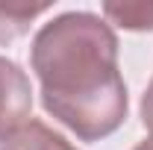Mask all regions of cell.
<instances>
[{
    "instance_id": "8992f818",
    "label": "cell",
    "mask_w": 153,
    "mask_h": 150,
    "mask_svg": "<svg viewBox=\"0 0 153 150\" xmlns=\"http://www.w3.org/2000/svg\"><path fill=\"white\" fill-rule=\"evenodd\" d=\"M141 121L150 130V138H153V79H150V85L144 88V94H141Z\"/></svg>"
},
{
    "instance_id": "6da1fadb",
    "label": "cell",
    "mask_w": 153,
    "mask_h": 150,
    "mask_svg": "<svg viewBox=\"0 0 153 150\" xmlns=\"http://www.w3.org/2000/svg\"><path fill=\"white\" fill-rule=\"evenodd\" d=\"M30 62L44 112L79 141H100L127 121V82L118 68V36L100 15L65 12L33 38Z\"/></svg>"
},
{
    "instance_id": "5b68a950",
    "label": "cell",
    "mask_w": 153,
    "mask_h": 150,
    "mask_svg": "<svg viewBox=\"0 0 153 150\" xmlns=\"http://www.w3.org/2000/svg\"><path fill=\"white\" fill-rule=\"evenodd\" d=\"M103 15L133 33H150L153 30V3H103Z\"/></svg>"
},
{
    "instance_id": "7a4b0ae2",
    "label": "cell",
    "mask_w": 153,
    "mask_h": 150,
    "mask_svg": "<svg viewBox=\"0 0 153 150\" xmlns=\"http://www.w3.org/2000/svg\"><path fill=\"white\" fill-rule=\"evenodd\" d=\"M33 121V85L18 62L0 56V144Z\"/></svg>"
},
{
    "instance_id": "277c9868",
    "label": "cell",
    "mask_w": 153,
    "mask_h": 150,
    "mask_svg": "<svg viewBox=\"0 0 153 150\" xmlns=\"http://www.w3.org/2000/svg\"><path fill=\"white\" fill-rule=\"evenodd\" d=\"M0 150H76V147L65 138V135L53 132L47 124L30 121L15 138H9Z\"/></svg>"
},
{
    "instance_id": "3957f363",
    "label": "cell",
    "mask_w": 153,
    "mask_h": 150,
    "mask_svg": "<svg viewBox=\"0 0 153 150\" xmlns=\"http://www.w3.org/2000/svg\"><path fill=\"white\" fill-rule=\"evenodd\" d=\"M47 9V3H0V44H9L18 36L30 33L33 21Z\"/></svg>"
},
{
    "instance_id": "52a82bcc",
    "label": "cell",
    "mask_w": 153,
    "mask_h": 150,
    "mask_svg": "<svg viewBox=\"0 0 153 150\" xmlns=\"http://www.w3.org/2000/svg\"><path fill=\"white\" fill-rule=\"evenodd\" d=\"M133 150H153V138H144V141H138Z\"/></svg>"
}]
</instances>
